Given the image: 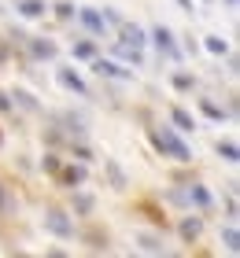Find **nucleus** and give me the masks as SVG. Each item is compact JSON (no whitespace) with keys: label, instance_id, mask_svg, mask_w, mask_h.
Here are the masks:
<instances>
[{"label":"nucleus","instance_id":"15","mask_svg":"<svg viewBox=\"0 0 240 258\" xmlns=\"http://www.w3.org/2000/svg\"><path fill=\"white\" fill-rule=\"evenodd\" d=\"M0 214H15V196L0 184Z\"/></svg>","mask_w":240,"mask_h":258},{"label":"nucleus","instance_id":"10","mask_svg":"<svg viewBox=\"0 0 240 258\" xmlns=\"http://www.w3.org/2000/svg\"><path fill=\"white\" fill-rule=\"evenodd\" d=\"M170 118L177 122V129H185V133H192V129H196V122H192V114H188V111H181V107H174V111H170Z\"/></svg>","mask_w":240,"mask_h":258},{"label":"nucleus","instance_id":"8","mask_svg":"<svg viewBox=\"0 0 240 258\" xmlns=\"http://www.w3.org/2000/svg\"><path fill=\"white\" fill-rule=\"evenodd\" d=\"M115 52L122 55V59H129L133 67H140V63H144V55H140V48H133V44H126V41H118V44H115Z\"/></svg>","mask_w":240,"mask_h":258},{"label":"nucleus","instance_id":"14","mask_svg":"<svg viewBox=\"0 0 240 258\" xmlns=\"http://www.w3.org/2000/svg\"><path fill=\"white\" fill-rule=\"evenodd\" d=\"M188 196H192V199H196V203H200V207H211V203H214V199H211V192H207V188H203V184H192V188H188Z\"/></svg>","mask_w":240,"mask_h":258},{"label":"nucleus","instance_id":"27","mask_svg":"<svg viewBox=\"0 0 240 258\" xmlns=\"http://www.w3.org/2000/svg\"><path fill=\"white\" fill-rule=\"evenodd\" d=\"M174 85H177V89H192V78H188V74H177Z\"/></svg>","mask_w":240,"mask_h":258},{"label":"nucleus","instance_id":"4","mask_svg":"<svg viewBox=\"0 0 240 258\" xmlns=\"http://www.w3.org/2000/svg\"><path fill=\"white\" fill-rule=\"evenodd\" d=\"M92 70H96V74H107V78H118V81H129V78H133V70H122L118 63H107V59H96Z\"/></svg>","mask_w":240,"mask_h":258},{"label":"nucleus","instance_id":"28","mask_svg":"<svg viewBox=\"0 0 240 258\" xmlns=\"http://www.w3.org/2000/svg\"><path fill=\"white\" fill-rule=\"evenodd\" d=\"M0 111H11V100L4 96V92H0Z\"/></svg>","mask_w":240,"mask_h":258},{"label":"nucleus","instance_id":"12","mask_svg":"<svg viewBox=\"0 0 240 258\" xmlns=\"http://www.w3.org/2000/svg\"><path fill=\"white\" fill-rule=\"evenodd\" d=\"M19 11H22L26 19H37V15H44V4H41V0H22Z\"/></svg>","mask_w":240,"mask_h":258},{"label":"nucleus","instance_id":"6","mask_svg":"<svg viewBox=\"0 0 240 258\" xmlns=\"http://www.w3.org/2000/svg\"><path fill=\"white\" fill-rule=\"evenodd\" d=\"M59 181H63L67 188H74V184H85V170H81V166H67V170H59Z\"/></svg>","mask_w":240,"mask_h":258},{"label":"nucleus","instance_id":"18","mask_svg":"<svg viewBox=\"0 0 240 258\" xmlns=\"http://www.w3.org/2000/svg\"><path fill=\"white\" fill-rule=\"evenodd\" d=\"M107 173H111V184H115V188H126V177H122V170H118L115 162H107Z\"/></svg>","mask_w":240,"mask_h":258},{"label":"nucleus","instance_id":"23","mask_svg":"<svg viewBox=\"0 0 240 258\" xmlns=\"http://www.w3.org/2000/svg\"><path fill=\"white\" fill-rule=\"evenodd\" d=\"M15 100H19V103H22V107H26V111H37V103L30 100V92H15Z\"/></svg>","mask_w":240,"mask_h":258},{"label":"nucleus","instance_id":"19","mask_svg":"<svg viewBox=\"0 0 240 258\" xmlns=\"http://www.w3.org/2000/svg\"><path fill=\"white\" fill-rule=\"evenodd\" d=\"M74 55H78V59H92V55H96V48H92L89 41H81V44H74Z\"/></svg>","mask_w":240,"mask_h":258},{"label":"nucleus","instance_id":"21","mask_svg":"<svg viewBox=\"0 0 240 258\" xmlns=\"http://www.w3.org/2000/svg\"><path fill=\"white\" fill-rule=\"evenodd\" d=\"M74 210L89 214V210H92V196H74Z\"/></svg>","mask_w":240,"mask_h":258},{"label":"nucleus","instance_id":"5","mask_svg":"<svg viewBox=\"0 0 240 258\" xmlns=\"http://www.w3.org/2000/svg\"><path fill=\"white\" fill-rule=\"evenodd\" d=\"M118 41H126V44H133V48H144V33H140V26H129V22H122V37Z\"/></svg>","mask_w":240,"mask_h":258},{"label":"nucleus","instance_id":"2","mask_svg":"<svg viewBox=\"0 0 240 258\" xmlns=\"http://www.w3.org/2000/svg\"><path fill=\"white\" fill-rule=\"evenodd\" d=\"M44 229L56 232V236H74V225H70V218L63 214V210H48L44 214Z\"/></svg>","mask_w":240,"mask_h":258},{"label":"nucleus","instance_id":"17","mask_svg":"<svg viewBox=\"0 0 240 258\" xmlns=\"http://www.w3.org/2000/svg\"><path fill=\"white\" fill-rule=\"evenodd\" d=\"M218 155L225 159V162H236L240 155H236V144H233V140H225V144H218Z\"/></svg>","mask_w":240,"mask_h":258},{"label":"nucleus","instance_id":"16","mask_svg":"<svg viewBox=\"0 0 240 258\" xmlns=\"http://www.w3.org/2000/svg\"><path fill=\"white\" fill-rule=\"evenodd\" d=\"M137 243H140V251H148V254H159V251H163V243L155 240V236H140Z\"/></svg>","mask_w":240,"mask_h":258},{"label":"nucleus","instance_id":"22","mask_svg":"<svg viewBox=\"0 0 240 258\" xmlns=\"http://www.w3.org/2000/svg\"><path fill=\"white\" fill-rule=\"evenodd\" d=\"M203 44H207V52H214V55H225V41H218V37H207Z\"/></svg>","mask_w":240,"mask_h":258},{"label":"nucleus","instance_id":"26","mask_svg":"<svg viewBox=\"0 0 240 258\" xmlns=\"http://www.w3.org/2000/svg\"><path fill=\"white\" fill-rule=\"evenodd\" d=\"M200 107H203V114H211V118H222V111H218V107H214V103H207V100H203V103H200Z\"/></svg>","mask_w":240,"mask_h":258},{"label":"nucleus","instance_id":"7","mask_svg":"<svg viewBox=\"0 0 240 258\" xmlns=\"http://www.w3.org/2000/svg\"><path fill=\"white\" fill-rule=\"evenodd\" d=\"M200 232H203V221L200 218H185L181 221V240L192 243V240H200Z\"/></svg>","mask_w":240,"mask_h":258},{"label":"nucleus","instance_id":"13","mask_svg":"<svg viewBox=\"0 0 240 258\" xmlns=\"http://www.w3.org/2000/svg\"><path fill=\"white\" fill-rule=\"evenodd\" d=\"M30 48H33V55H41V59H52V55H56V44L52 41H33Z\"/></svg>","mask_w":240,"mask_h":258},{"label":"nucleus","instance_id":"11","mask_svg":"<svg viewBox=\"0 0 240 258\" xmlns=\"http://www.w3.org/2000/svg\"><path fill=\"white\" fill-rule=\"evenodd\" d=\"M152 37H155V44H159L163 52H170V55H177V48H174V41H170V30H163V26H159V30L152 33Z\"/></svg>","mask_w":240,"mask_h":258},{"label":"nucleus","instance_id":"3","mask_svg":"<svg viewBox=\"0 0 240 258\" xmlns=\"http://www.w3.org/2000/svg\"><path fill=\"white\" fill-rule=\"evenodd\" d=\"M56 78H59V85H63V89L78 92V96H89V85H85V81H81L70 67H59V74H56Z\"/></svg>","mask_w":240,"mask_h":258},{"label":"nucleus","instance_id":"9","mask_svg":"<svg viewBox=\"0 0 240 258\" xmlns=\"http://www.w3.org/2000/svg\"><path fill=\"white\" fill-rule=\"evenodd\" d=\"M78 19H81V22H85V26H89L92 33H104V19H100V15H96V11H92V8H81V11H78Z\"/></svg>","mask_w":240,"mask_h":258},{"label":"nucleus","instance_id":"29","mask_svg":"<svg viewBox=\"0 0 240 258\" xmlns=\"http://www.w3.org/2000/svg\"><path fill=\"white\" fill-rule=\"evenodd\" d=\"M229 4H236V0H229Z\"/></svg>","mask_w":240,"mask_h":258},{"label":"nucleus","instance_id":"1","mask_svg":"<svg viewBox=\"0 0 240 258\" xmlns=\"http://www.w3.org/2000/svg\"><path fill=\"white\" fill-rule=\"evenodd\" d=\"M152 140H155V148H159V151H166V155L177 159V162H188V159H192L188 144H185V140H177V137L170 133V129H155Z\"/></svg>","mask_w":240,"mask_h":258},{"label":"nucleus","instance_id":"25","mask_svg":"<svg viewBox=\"0 0 240 258\" xmlns=\"http://www.w3.org/2000/svg\"><path fill=\"white\" fill-rule=\"evenodd\" d=\"M44 170L48 173H59V159L56 155H44Z\"/></svg>","mask_w":240,"mask_h":258},{"label":"nucleus","instance_id":"20","mask_svg":"<svg viewBox=\"0 0 240 258\" xmlns=\"http://www.w3.org/2000/svg\"><path fill=\"white\" fill-rule=\"evenodd\" d=\"M222 240H225V247H229V251H236V247H240V236H236V229H225V232H222Z\"/></svg>","mask_w":240,"mask_h":258},{"label":"nucleus","instance_id":"24","mask_svg":"<svg viewBox=\"0 0 240 258\" xmlns=\"http://www.w3.org/2000/svg\"><path fill=\"white\" fill-rule=\"evenodd\" d=\"M56 15L59 19H70V15H74V4H56Z\"/></svg>","mask_w":240,"mask_h":258}]
</instances>
